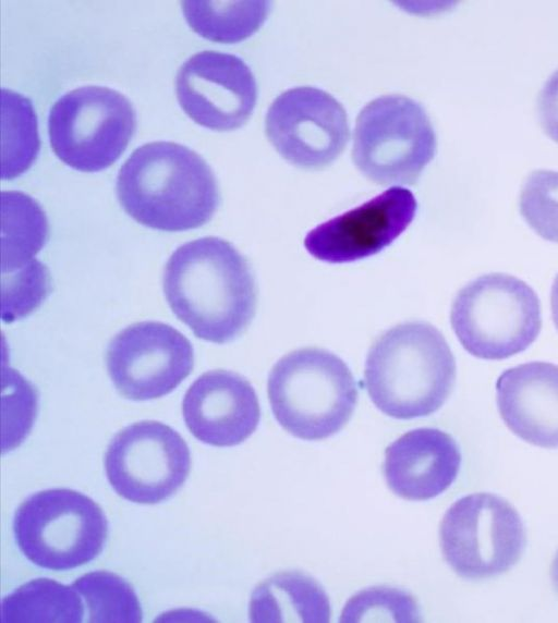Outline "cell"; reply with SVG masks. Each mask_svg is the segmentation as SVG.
<instances>
[{
	"label": "cell",
	"mask_w": 558,
	"mask_h": 623,
	"mask_svg": "<svg viewBox=\"0 0 558 623\" xmlns=\"http://www.w3.org/2000/svg\"><path fill=\"white\" fill-rule=\"evenodd\" d=\"M162 286L174 315L197 338L213 343L234 340L255 315L252 269L231 243L217 236L178 247L165 267Z\"/></svg>",
	"instance_id": "1"
},
{
	"label": "cell",
	"mask_w": 558,
	"mask_h": 623,
	"mask_svg": "<svg viewBox=\"0 0 558 623\" xmlns=\"http://www.w3.org/2000/svg\"><path fill=\"white\" fill-rule=\"evenodd\" d=\"M117 195L134 220L169 232L205 224L219 203L217 182L207 162L173 142L136 148L120 168Z\"/></svg>",
	"instance_id": "2"
},
{
	"label": "cell",
	"mask_w": 558,
	"mask_h": 623,
	"mask_svg": "<svg viewBox=\"0 0 558 623\" xmlns=\"http://www.w3.org/2000/svg\"><path fill=\"white\" fill-rule=\"evenodd\" d=\"M454 356L433 325L410 321L386 331L368 351L365 387L386 415L411 419L433 414L456 381Z\"/></svg>",
	"instance_id": "3"
},
{
	"label": "cell",
	"mask_w": 558,
	"mask_h": 623,
	"mask_svg": "<svg viewBox=\"0 0 558 623\" xmlns=\"http://www.w3.org/2000/svg\"><path fill=\"white\" fill-rule=\"evenodd\" d=\"M272 414L292 436L320 440L340 431L351 418L357 387L347 364L316 347L288 353L267 382Z\"/></svg>",
	"instance_id": "4"
},
{
	"label": "cell",
	"mask_w": 558,
	"mask_h": 623,
	"mask_svg": "<svg viewBox=\"0 0 558 623\" xmlns=\"http://www.w3.org/2000/svg\"><path fill=\"white\" fill-rule=\"evenodd\" d=\"M450 322L468 353L482 359H505L525 351L538 337L539 300L517 277L483 274L458 292Z\"/></svg>",
	"instance_id": "5"
},
{
	"label": "cell",
	"mask_w": 558,
	"mask_h": 623,
	"mask_svg": "<svg viewBox=\"0 0 558 623\" xmlns=\"http://www.w3.org/2000/svg\"><path fill=\"white\" fill-rule=\"evenodd\" d=\"M16 543L34 564L70 570L94 560L104 549L107 518L89 497L64 488L27 498L13 522Z\"/></svg>",
	"instance_id": "6"
},
{
	"label": "cell",
	"mask_w": 558,
	"mask_h": 623,
	"mask_svg": "<svg viewBox=\"0 0 558 623\" xmlns=\"http://www.w3.org/2000/svg\"><path fill=\"white\" fill-rule=\"evenodd\" d=\"M436 146L424 108L409 97L386 95L359 113L352 159L376 184L412 185L433 160Z\"/></svg>",
	"instance_id": "7"
},
{
	"label": "cell",
	"mask_w": 558,
	"mask_h": 623,
	"mask_svg": "<svg viewBox=\"0 0 558 623\" xmlns=\"http://www.w3.org/2000/svg\"><path fill=\"white\" fill-rule=\"evenodd\" d=\"M136 113L121 93L104 86L68 91L51 107V149L66 166L83 172L110 167L135 133Z\"/></svg>",
	"instance_id": "8"
},
{
	"label": "cell",
	"mask_w": 558,
	"mask_h": 623,
	"mask_svg": "<svg viewBox=\"0 0 558 623\" xmlns=\"http://www.w3.org/2000/svg\"><path fill=\"white\" fill-rule=\"evenodd\" d=\"M444 559L461 577L489 578L509 571L525 547L517 510L504 498L472 493L445 513L439 529Z\"/></svg>",
	"instance_id": "9"
},
{
	"label": "cell",
	"mask_w": 558,
	"mask_h": 623,
	"mask_svg": "<svg viewBox=\"0 0 558 623\" xmlns=\"http://www.w3.org/2000/svg\"><path fill=\"white\" fill-rule=\"evenodd\" d=\"M105 467L119 496L135 503L155 504L184 484L191 455L174 429L160 422L143 420L114 436L106 451Z\"/></svg>",
	"instance_id": "10"
},
{
	"label": "cell",
	"mask_w": 558,
	"mask_h": 623,
	"mask_svg": "<svg viewBox=\"0 0 558 623\" xmlns=\"http://www.w3.org/2000/svg\"><path fill=\"white\" fill-rule=\"evenodd\" d=\"M106 362L117 390L126 399L145 401L173 391L190 375L194 354L190 341L173 327L143 321L110 341Z\"/></svg>",
	"instance_id": "11"
},
{
	"label": "cell",
	"mask_w": 558,
	"mask_h": 623,
	"mask_svg": "<svg viewBox=\"0 0 558 623\" xmlns=\"http://www.w3.org/2000/svg\"><path fill=\"white\" fill-rule=\"evenodd\" d=\"M265 132L283 159L304 169L330 164L345 148L350 133L344 108L314 87L280 94L267 111Z\"/></svg>",
	"instance_id": "12"
},
{
	"label": "cell",
	"mask_w": 558,
	"mask_h": 623,
	"mask_svg": "<svg viewBox=\"0 0 558 623\" xmlns=\"http://www.w3.org/2000/svg\"><path fill=\"white\" fill-rule=\"evenodd\" d=\"M175 93L183 111L197 124L214 131L241 127L257 100V85L239 57L205 50L179 69Z\"/></svg>",
	"instance_id": "13"
},
{
	"label": "cell",
	"mask_w": 558,
	"mask_h": 623,
	"mask_svg": "<svg viewBox=\"0 0 558 623\" xmlns=\"http://www.w3.org/2000/svg\"><path fill=\"white\" fill-rule=\"evenodd\" d=\"M416 209L414 195L404 187L393 186L311 230L304 246L322 261L362 259L390 245L412 222Z\"/></svg>",
	"instance_id": "14"
},
{
	"label": "cell",
	"mask_w": 558,
	"mask_h": 623,
	"mask_svg": "<svg viewBox=\"0 0 558 623\" xmlns=\"http://www.w3.org/2000/svg\"><path fill=\"white\" fill-rule=\"evenodd\" d=\"M184 422L199 441L232 447L257 428L260 408L251 383L236 372L216 369L198 377L182 402Z\"/></svg>",
	"instance_id": "15"
},
{
	"label": "cell",
	"mask_w": 558,
	"mask_h": 623,
	"mask_svg": "<svg viewBox=\"0 0 558 623\" xmlns=\"http://www.w3.org/2000/svg\"><path fill=\"white\" fill-rule=\"evenodd\" d=\"M460 465V449L449 433L436 428H417L386 449L384 473L396 494L423 501L447 490L456 480Z\"/></svg>",
	"instance_id": "16"
},
{
	"label": "cell",
	"mask_w": 558,
	"mask_h": 623,
	"mask_svg": "<svg viewBox=\"0 0 558 623\" xmlns=\"http://www.w3.org/2000/svg\"><path fill=\"white\" fill-rule=\"evenodd\" d=\"M507 427L522 440L558 448V365L530 362L505 370L496 382Z\"/></svg>",
	"instance_id": "17"
},
{
	"label": "cell",
	"mask_w": 558,
	"mask_h": 623,
	"mask_svg": "<svg viewBox=\"0 0 558 623\" xmlns=\"http://www.w3.org/2000/svg\"><path fill=\"white\" fill-rule=\"evenodd\" d=\"M330 603L323 587L300 572H281L262 582L250 601L255 623H327Z\"/></svg>",
	"instance_id": "18"
},
{
	"label": "cell",
	"mask_w": 558,
	"mask_h": 623,
	"mask_svg": "<svg viewBox=\"0 0 558 623\" xmlns=\"http://www.w3.org/2000/svg\"><path fill=\"white\" fill-rule=\"evenodd\" d=\"M84 603L73 586L50 578L22 585L1 603L3 623H81Z\"/></svg>",
	"instance_id": "19"
},
{
	"label": "cell",
	"mask_w": 558,
	"mask_h": 623,
	"mask_svg": "<svg viewBox=\"0 0 558 623\" xmlns=\"http://www.w3.org/2000/svg\"><path fill=\"white\" fill-rule=\"evenodd\" d=\"M1 251L2 273L13 272L41 249L48 237V220L39 204L25 193L3 191Z\"/></svg>",
	"instance_id": "20"
},
{
	"label": "cell",
	"mask_w": 558,
	"mask_h": 623,
	"mask_svg": "<svg viewBox=\"0 0 558 623\" xmlns=\"http://www.w3.org/2000/svg\"><path fill=\"white\" fill-rule=\"evenodd\" d=\"M189 26L216 42L233 44L252 36L264 24L269 1H182Z\"/></svg>",
	"instance_id": "21"
},
{
	"label": "cell",
	"mask_w": 558,
	"mask_h": 623,
	"mask_svg": "<svg viewBox=\"0 0 558 623\" xmlns=\"http://www.w3.org/2000/svg\"><path fill=\"white\" fill-rule=\"evenodd\" d=\"M1 178L12 180L36 160L40 141L37 115L32 101L11 89L2 88Z\"/></svg>",
	"instance_id": "22"
},
{
	"label": "cell",
	"mask_w": 558,
	"mask_h": 623,
	"mask_svg": "<svg viewBox=\"0 0 558 623\" xmlns=\"http://www.w3.org/2000/svg\"><path fill=\"white\" fill-rule=\"evenodd\" d=\"M88 610L87 622L140 623L142 608L132 586L114 573L96 571L77 578L73 585Z\"/></svg>",
	"instance_id": "23"
},
{
	"label": "cell",
	"mask_w": 558,
	"mask_h": 623,
	"mask_svg": "<svg viewBox=\"0 0 558 623\" xmlns=\"http://www.w3.org/2000/svg\"><path fill=\"white\" fill-rule=\"evenodd\" d=\"M414 598L391 587H371L352 596L345 603L340 622H420Z\"/></svg>",
	"instance_id": "24"
},
{
	"label": "cell",
	"mask_w": 558,
	"mask_h": 623,
	"mask_svg": "<svg viewBox=\"0 0 558 623\" xmlns=\"http://www.w3.org/2000/svg\"><path fill=\"white\" fill-rule=\"evenodd\" d=\"M519 207L538 236L558 243V171L531 172L522 186Z\"/></svg>",
	"instance_id": "25"
},
{
	"label": "cell",
	"mask_w": 558,
	"mask_h": 623,
	"mask_svg": "<svg viewBox=\"0 0 558 623\" xmlns=\"http://www.w3.org/2000/svg\"><path fill=\"white\" fill-rule=\"evenodd\" d=\"M49 289L48 270L37 259L13 272L2 273V319L11 322L31 314Z\"/></svg>",
	"instance_id": "26"
},
{
	"label": "cell",
	"mask_w": 558,
	"mask_h": 623,
	"mask_svg": "<svg viewBox=\"0 0 558 623\" xmlns=\"http://www.w3.org/2000/svg\"><path fill=\"white\" fill-rule=\"evenodd\" d=\"M537 112L546 135L558 143V70L549 76L539 91Z\"/></svg>",
	"instance_id": "27"
},
{
	"label": "cell",
	"mask_w": 558,
	"mask_h": 623,
	"mask_svg": "<svg viewBox=\"0 0 558 623\" xmlns=\"http://www.w3.org/2000/svg\"><path fill=\"white\" fill-rule=\"evenodd\" d=\"M550 307H551L553 321L555 323L556 329L558 330V274L555 278L554 283L551 285Z\"/></svg>",
	"instance_id": "28"
},
{
	"label": "cell",
	"mask_w": 558,
	"mask_h": 623,
	"mask_svg": "<svg viewBox=\"0 0 558 623\" xmlns=\"http://www.w3.org/2000/svg\"><path fill=\"white\" fill-rule=\"evenodd\" d=\"M551 579L556 590L558 591V551L554 558L551 565Z\"/></svg>",
	"instance_id": "29"
}]
</instances>
